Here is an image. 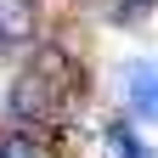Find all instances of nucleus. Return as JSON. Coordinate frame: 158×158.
<instances>
[{
	"label": "nucleus",
	"instance_id": "obj_1",
	"mask_svg": "<svg viewBox=\"0 0 158 158\" xmlns=\"http://www.w3.org/2000/svg\"><path fill=\"white\" fill-rule=\"evenodd\" d=\"M62 96H68V90L45 85L40 73H23V79L11 85V118H17V124H45V118L62 113Z\"/></svg>",
	"mask_w": 158,
	"mask_h": 158
},
{
	"label": "nucleus",
	"instance_id": "obj_2",
	"mask_svg": "<svg viewBox=\"0 0 158 158\" xmlns=\"http://www.w3.org/2000/svg\"><path fill=\"white\" fill-rule=\"evenodd\" d=\"M40 28L34 0H0V45H28Z\"/></svg>",
	"mask_w": 158,
	"mask_h": 158
},
{
	"label": "nucleus",
	"instance_id": "obj_3",
	"mask_svg": "<svg viewBox=\"0 0 158 158\" xmlns=\"http://www.w3.org/2000/svg\"><path fill=\"white\" fill-rule=\"evenodd\" d=\"M28 73H40V79H45V85H56V90H73V56H68L62 45H34Z\"/></svg>",
	"mask_w": 158,
	"mask_h": 158
},
{
	"label": "nucleus",
	"instance_id": "obj_4",
	"mask_svg": "<svg viewBox=\"0 0 158 158\" xmlns=\"http://www.w3.org/2000/svg\"><path fill=\"white\" fill-rule=\"evenodd\" d=\"M0 158H51V141L28 124V130H11L6 141H0Z\"/></svg>",
	"mask_w": 158,
	"mask_h": 158
},
{
	"label": "nucleus",
	"instance_id": "obj_5",
	"mask_svg": "<svg viewBox=\"0 0 158 158\" xmlns=\"http://www.w3.org/2000/svg\"><path fill=\"white\" fill-rule=\"evenodd\" d=\"M130 85H135V113L158 118V68H130Z\"/></svg>",
	"mask_w": 158,
	"mask_h": 158
},
{
	"label": "nucleus",
	"instance_id": "obj_6",
	"mask_svg": "<svg viewBox=\"0 0 158 158\" xmlns=\"http://www.w3.org/2000/svg\"><path fill=\"white\" fill-rule=\"evenodd\" d=\"M107 147L118 158H147V147H141V135H135L130 118H113V124H107Z\"/></svg>",
	"mask_w": 158,
	"mask_h": 158
}]
</instances>
